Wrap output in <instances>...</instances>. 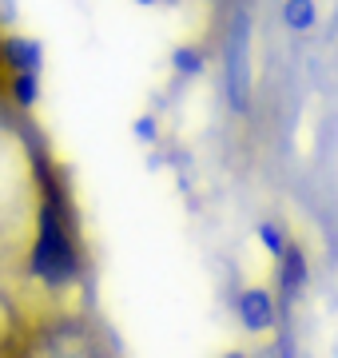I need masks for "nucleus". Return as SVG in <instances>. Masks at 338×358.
<instances>
[{
  "instance_id": "8",
  "label": "nucleus",
  "mask_w": 338,
  "mask_h": 358,
  "mask_svg": "<svg viewBox=\"0 0 338 358\" xmlns=\"http://www.w3.org/2000/svg\"><path fill=\"white\" fill-rule=\"evenodd\" d=\"M40 100V76H28V72H13L8 76V103L16 112H32Z\"/></svg>"
},
{
  "instance_id": "3",
  "label": "nucleus",
  "mask_w": 338,
  "mask_h": 358,
  "mask_svg": "<svg viewBox=\"0 0 338 358\" xmlns=\"http://www.w3.org/2000/svg\"><path fill=\"white\" fill-rule=\"evenodd\" d=\"M251 16L247 8H239L227 24V40H223V92L235 115H247L251 108Z\"/></svg>"
},
{
  "instance_id": "9",
  "label": "nucleus",
  "mask_w": 338,
  "mask_h": 358,
  "mask_svg": "<svg viewBox=\"0 0 338 358\" xmlns=\"http://www.w3.org/2000/svg\"><path fill=\"white\" fill-rule=\"evenodd\" d=\"M314 20H318L314 0H283V24L291 32H307V28H314Z\"/></svg>"
},
{
  "instance_id": "2",
  "label": "nucleus",
  "mask_w": 338,
  "mask_h": 358,
  "mask_svg": "<svg viewBox=\"0 0 338 358\" xmlns=\"http://www.w3.org/2000/svg\"><path fill=\"white\" fill-rule=\"evenodd\" d=\"M24 358H108V350L100 331H91L88 319L72 307L40 327Z\"/></svg>"
},
{
  "instance_id": "1",
  "label": "nucleus",
  "mask_w": 338,
  "mask_h": 358,
  "mask_svg": "<svg viewBox=\"0 0 338 358\" xmlns=\"http://www.w3.org/2000/svg\"><path fill=\"white\" fill-rule=\"evenodd\" d=\"M44 140L24 124L8 100H0V275L20 279L32 251L44 203Z\"/></svg>"
},
{
  "instance_id": "12",
  "label": "nucleus",
  "mask_w": 338,
  "mask_h": 358,
  "mask_svg": "<svg viewBox=\"0 0 338 358\" xmlns=\"http://www.w3.org/2000/svg\"><path fill=\"white\" fill-rule=\"evenodd\" d=\"M131 131H135V140H143V143H156L159 140V124H156V115L147 112V115H140L135 124H131Z\"/></svg>"
},
{
  "instance_id": "15",
  "label": "nucleus",
  "mask_w": 338,
  "mask_h": 358,
  "mask_svg": "<svg viewBox=\"0 0 338 358\" xmlns=\"http://www.w3.org/2000/svg\"><path fill=\"white\" fill-rule=\"evenodd\" d=\"M135 4H143V8H147V4H159V0H135Z\"/></svg>"
},
{
  "instance_id": "13",
  "label": "nucleus",
  "mask_w": 338,
  "mask_h": 358,
  "mask_svg": "<svg viewBox=\"0 0 338 358\" xmlns=\"http://www.w3.org/2000/svg\"><path fill=\"white\" fill-rule=\"evenodd\" d=\"M13 16H16V4H13V0H0V28L13 24Z\"/></svg>"
},
{
  "instance_id": "14",
  "label": "nucleus",
  "mask_w": 338,
  "mask_h": 358,
  "mask_svg": "<svg viewBox=\"0 0 338 358\" xmlns=\"http://www.w3.org/2000/svg\"><path fill=\"white\" fill-rule=\"evenodd\" d=\"M223 358H247V355H243V350H227Z\"/></svg>"
},
{
  "instance_id": "6",
  "label": "nucleus",
  "mask_w": 338,
  "mask_h": 358,
  "mask_svg": "<svg viewBox=\"0 0 338 358\" xmlns=\"http://www.w3.org/2000/svg\"><path fill=\"white\" fill-rule=\"evenodd\" d=\"M235 310H239V322L247 327L251 334H263L274 327V299L267 287H247V291L239 294V303H235Z\"/></svg>"
},
{
  "instance_id": "4",
  "label": "nucleus",
  "mask_w": 338,
  "mask_h": 358,
  "mask_svg": "<svg viewBox=\"0 0 338 358\" xmlns=\"http://www.w3.org/2000/svg\"><path fill=\"white\" fill-rule=\"evenodd\" d=\"M36 331L40 327L28 319L16 282L0 275V358H24Z\"/></svg>"
},
{
  "instance_id": "5",
  "label": "nucleus",
  "mask_w": 338,
  "mask_h": 358,
  "mask_svg": "<svg viewBox=\"0 0 338 358\" xmlns=\"http://www.w3.org/2000/svg\"><path fill=\"white\" fill-rule=\"evenodd\" d=\"M0 56H4V68H8V76H13V72L40 76V68H44V44H40L36 36L4 32V36H0Z\"/></svg>"
},
{
  "instance_id": "10",
  "label": "nucleus",
  "mask_w": 338,
  "mask_h": 358,
  "mask_svg": "<svg viewBox=\"0 0 338 358\" xmlns=\"http://www.w3.org/2000/svg\"><path fill=\"white\" fill-rule=\"evenodd\" d=\"M171 68H175L183 80H196V76H203L207 60H203V52H199V48H191V44H179V48L171 52Z\"/></svg>"
},
{
  "instance_id": "11",
  "label": "nucleus",
  "mask_w": 338,
  "mask_h": 358,
  "mask_svg": "<svg viewBox=\"0 0 338 358\" xmlns=\"http://www.w3.org/2000/svg\"><path fill=\"white\" fill-rule=\"evenodd\" d=\"M259 239H263V247H267V251H271L274 259H283V255H286V247H291V243H286L283 231L274 227V223H267V219L259 223Z\"/></svg>"
},
{
  "instance_id": "7",
  "label": "nucleus",
  "mask_w": 338,
  "mask_h": 358,
  "mask_svg": "<svg viewBox=\"0 0 338 358\" xmlns=\"http://www.w3.org/2000/svg\"><path fill=\"white\" fill-rule=\"evenodd\" d=\"M307 279H311L307 255H302V247H299V243H291V247H286V255L279 259V282H283L286 303H291V299H295V294L307 287Z\"/></svg>"
}]
</instances>
